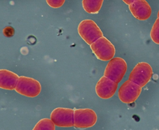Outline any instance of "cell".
Segmentation results:
<instances>
[{
    "mask_svg": "<svg viewBox=\"0 0 159 130\" xmlns=\"http://www.w3.org/2000/svg\"><path fill=\"white\" fill-rule=\"evenodd\" d=\"M90 48L96 58L102 61H109L114 58L116 54L114 45L105 36L99 38L92 43Z\"/></svg>",
    "mask_w": 159,
    "mask_h": 130,
    "instance_id": "6da1fadb",
    "label": "cell"
},
{
    "mask_svg": "<svg viewBox=\"0 0 159 130\" xmlns=\"http://www.w3.org/2000/svg\"><path fill=\"white\" fill-rule=\"evenodd\" d=\"M3 34L6 37H12V36H13L15 34V30L11 26L5 27V29H3Z\"/></svg>",
    "mask_w": 159,
    "mask_h": 130,
    "instance_id": "2e32d148",
    "label": "cell"
},
{
    "mask_svg": "<svg viewBox=\"0 0 159 130\" xmlns=\"http://www.w3.org/2000/svg\"><path fill=\"white\" fill-rule=\"evenodd\" d=\"M152 73V68L150 64L145 62H141L134 66L130 73L129 79L138 84L141 87H143L151 79Z\"/></svg>",
    "mask_w": 159,
    "mask_h": 130,
    "instance_id": "5b68a950",
    "label": "cell"
},
{
    "mask_svg": "<svg viewBox=\"0 0 159 130\" xmlns=\"http://www.w3.org/2000/svg\"><path fill=\"white\" fill-rule=\"evenodd\" d=\"M127 71V64L121 58H113L109 60L104 71L105 77L113 80L118 84L121 81Z\"/></svg>",
    "mask_w": 159,
    "mask_h": 130,
    "instance_id": "3957f363",
    "label": "cell"
},
{
    "mask_svg": "<svg viewBox=\"0 0 159 130\" xmlns=\"http://www.w3.org/2000/svg\"><path fill=\"white\" fill-rule=\"evenodd\" d=\"M158 18H159V10H158Z\"/></svg>",
    "mask_w": 159,
    "mask_h": 130,
    "instance_id": "ac0fdd59",
    "label": "cell"
},
{
    "mask_svg": "<svg viewBox=\"0 0 159 130\" xmlns=\"http://www.w3.org/2000/svg\"><path fill=\"white\" fill-rule=\"evenodd\" d=\"M55 124L50 118H42L36 123L34 130H55Z\"/></svg>",
    "mask_w": 159,
    "mask_h": 130,
    "instance_id": "4fadbf2b",
    "label": "cell"
},
{
    "mask_svg": "<svg viewBox=\"0 0 159 130\" xmlns=\"http://www.w3.org/2000/svg\"><path fill=\"white\" fill-rule=\"evenodd\" d=\"M135 1H136V0H123L124 2L125 3L126 5H131V4L133 3V2H135Z\"/></svg>",
    "mask_w": 159,
    "mask_h": 130,
    "instance_id": "e0dca14e",
    "label": "cell"
},
{
    "mask_svg": "<svg viewBox=\"0 0 159 130\" xmlns=\"http://www.w3.org/2000/svg\"><path fill=\"white\" fill-rule=\"evenodd\" d=\"M19 77L12 71L6 69L0 71V87L3 90H13L16 89Z\"/></svg>",
    "mask_w": 159,
    "mask_h": 130,
    "instance_id": "8fae6325",
    "label": "cell"
},
{
    "mask_svg": "<svg viewBox=\"0 0 159 130\" xmlns=\"http://www.w3.org/2000/svg\"><path fill=\"white\" fill-rule=\"evenodd\" d=\"M75 110L67 108H57L51 113L50 118L58 127H74Z\"/></svg>",
    "mask_w": 159,
    "mask_h": 130,
    "instance_id": "ba28073f",
    "label": "cell"
},
{
    "mask_svg": "<svg viewBox=\"0 0 159 130\" xmlns=\"http://www.w3.org/2000/svg\"><path fill=\"white\" fill-rule=\"evenodd\" d=\"M104 0H82L84 10L89 14H97L102 7Z\"/></svg>",
    "mask_w": 159,
    "mask_h": 130,
    "instance_id": "7c38bea8",
    "label": "cell"
},
{
    "mask_svg": "<svg viewBox=\"0 0 159 130\" xmlns=\"http://www.w3.org/2000/svg\"><path fill=\"white\" fill-rule=\"evenodd\" d=\"M98 121V116L94 110L90 108L76 109L74 111V127L84 129L92 127Z\"/></svg>",
    "mask_w": 159,
    "mask_h": 130,
    "instance_id": "8992f818",
    "label": "cell"
},
{
    "mask_svg": "<svg viewBox=\"0 0 159 130\" xmlns=\"http://www.w3.org/2000/svg\"><path fill=\"white\" fill-rule=\"evenodd\" d=\"M66 0H46L47 5L52 8H60L64 5Z\"/></svg>",
    "mask_w": 159,
    "mask_h": 130,
    "instance_id": "9a60e30c",
    "label": "cell"
},
{
    "mask_svg": "<svg viewBox=\"0 0 159 130\" xmlns=\"http://www.w3.org/2000/svg\"><path fill=\"white\" fill-rule=\"evenodd\" d=\"M132 16L139 21H146L150 18L152 9L146 0H136L129 5Z\"/></svg>",
    "mask_w": 159,
    "mask_h": 130,
    "instance_id": "30bf717a",
    "label": "cell"
},
{
    "mask_svg": "<svg viewBox=\"0 0 159 130\" xmlns=\"http://www.w3.org/2000/svg\"><path fill=\"white\" fill-rule=\"evenodd\" d=\"M150 37L152 42L157 44H159V18L155 21L153 26L150 31Z\"/></svg>",
    "mask_w": 159,
    "mask_h": 130,
    "instance_id": "5bb4252c",
    "label": "cell"
},
{
    "mask_svg": "<svg viewBox=\"0 0 159 130\" xmlns=\"http://www.w3.org/2000/svg\"><path fill=\"white\" fill-rule=\"evenodd\" d=\"M15 90L23 96L36 97L41 93L42 86L37 80L27 77H19Z\"/></svg>",
    "mask_w": 159,
    "mask_h": 130,
    "instance_id": "277c9868",
    "label": "cell"
},
{
    "mask_svg": "<svg viewBox=\"0 0 159 130\" xmlns=\"http://www.w3.org/2000/svg\"><path fill=\"white\" fill-rule=\"evenodd\" d=\"M118 83L103 76L99 79L95 86V92L101 99H110L116 92Z\"/></svg>",
    "mask_w": 159,
    "mask_h": 130,
    "instance_id": "9c48e42d",
    "label": "cell"
},
{
    "mask_svg": "<svg viewBox=\"0 0 159 130\" xmlns=\"http://www.w3.org/2000/svg\"><path fill=\"white\" fill-rule=\"evenodd\" d=\"M142 92V87L129 79L126 81L119 88L118 96L122 103L130 104L138 99Z\"/></svg>",
    "mask_w": 159,
    "mask_h": 130,
    "instance_id": "52a82bcc",
    "label": "cell"
},
{
    "mask_svg": "<svg viewBox=\"0 0 159 130\" xmlns=\"http://www.w3.org/2000/svg\"><path fill=\"white\" fill-rule=\"evenodd\" d=\"M78 33L84 41L89 45L103 36V33L100 27L92 20L81 21L78 26Z\"/></svg>",
    "mask_w": 159,
    "mask_h": 130,
    "instance_id": "7a4b0ae2",
    "label": "cell"
}]
</instances>
